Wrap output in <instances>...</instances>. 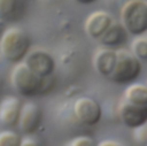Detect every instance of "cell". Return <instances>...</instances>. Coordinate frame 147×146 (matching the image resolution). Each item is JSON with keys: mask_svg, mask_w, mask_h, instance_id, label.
I'll return each instance as SVG.
<instances>
[{"mask_svg": "<svg viewBox=\"0 0 147 146\" xmlns=\"http://www.w3.org/2000/svg\"><path fill=\"white\" fill-rule=\"evenodd\" d=\"M118 114L123 124L131 129L140 128L147 122V107L134 105L125 100L121 102Z\"/></svg>", "mask_w": 147, "mask_h": 146, "instance_id": "ba28073f", "label": "cell"}, {"mask_svg": "<svg viewBox=\"0 0 147 146\" xmlns=\"http://www.w3.org/2000/svg\"><path fill=\"white\" fill-rule=\"evenodd\" d=\"M146 38H147V36H146Z\"/></svg>", "mask_w": 147, "mask_h": 146, "instance_id": "7402d4cb", "label": "cell"}, {"mask_svg": "<svg viewBox=\"0 0 147 146\" xmlns=\"http://www.w3.org/2000/svg\"><path fill=\"white\" fill-rule=\"evenodd\" d=\"M113 22V17L110 14L103 10H95L91 13L84 23V29L87 36H90L93 39H98L106 29Z\"/></svg>", "mask_w": 147, "mask_h": 146, "instance_id": "9c48e42d", "label": "cell"}, {"mask_svg": "<svg viewBox=\"0 0 147 146\" xmlns=\"http://www.w3.org/2000/svg\"><path fill=\"white\" fill-rule=\"evenodd\" d=\"M21 145H22V146H26V145H37V144H36V141L32 140V139L24 138V139L21 140Z\"/></svg>", "mask_w": 147, "mask_h": 146, "instance_id": "ac0fdd59", "label": "cell"}, {"mask_svg": "<svg viewBox=\"0 0 147 146\" xmlns=\"http://www.w3.org/2000/svg\"><path fill=\"white\" fill-rule=\"evenodd\" d=\"M99 145L105 146V145H121V144H118L117 141H113V140H105V141H101Z\"/></svg>", "mask_w": 147, "mask_h": 146, "instance_id": "d6986e66", "label": "cell"}, {"mask_svg": "<svg viewBox=\"0 0 147 146\" xmlns=\"http://www.w3.org/2000/svg\"><path fill=\"white\" fill-rule=\"evenodd\" d=\"M3 25V20L2 18H0V31H1V26Z\"/></svg>", "mask_w": 147, "mask_h": 146, "instance_id": "44dd1931", "label": "cell"}, {"mask_svg": "<svg viewBox=\"0 0 147 146\" xmlns=\"http://www.w3.org/2000/svg\"><path fill=\"white\" fill-rule=\"evenodd\" d=\"M75 1L80 3V5H90V3H92V2H94L96 0H75Z\"/></svg>", "mask_w": 147, "mask_h": 146, "instance_id": "ffe728a7", "label": "cell"}, {"mask_svg": "<svg viewBox=\"0 0 147 146\" xmlns=\"http://www.w3.org/2000/svg\"><path fill=\"white\" fill-rule=\"evenodd\" d=\"M121 23L125 30L140 36L147 31V0H129L121 9Z\"/></svg>", "mask_w": 147, "mask_h": 146, "instance_id": "7a4b0ae2", "label": "cell"}, {"mask_svg": "<svg viewBox=\"0 0 147 146\" xmlns=\"http://www.w3.org/2000/svg\"><path fill=\"white\" fill-rule=\"evenodd\" d=\"M92 62L98 74L105 77H109L116 63V51L111 49V47L106 46L99 48L94 53Z\"/></svg>", "mask_w": 147, "mask_h": 146, "instance_id": "8fae6325", "label": "cell"}, {"mask_svg": "<svg viewBox=\"0 0 147 146\" xmlns=\"http://www.w3.org/2000/svg\"><path fill=\"white\" fill-rule=\"evenodd\" d=\"M76 118L85 125H95L101 120L102 110L99 102L90 97H80L74 103Z\"/></svg>", "mask_w": 147, "mask_h": 146, "instance_id": "5b68a950", "label": "cell"}, {"mask_svg": "<svg viewBox=\"0 0 147 146\" xmlns=\"http://www.w3.org/2000/svg\"><path fill=\"white\" fill-rule=\"evenodd\" d=\"M126 30L123 24L118 21L113 20L110 25L106 29V31L98 38L99 43L106 47H116L125 43L126 40Z\"/></svg>", "mask_w": 147, "mask_h": 146, "instance_id": "7c38bea8", "label": "cell"}, {"mask_svg": "<svg viewBox=\"0 0 147 146\" xmlns=\"http://www.w3.org/2000/svg\"><path fill=\"white\" fill-rule=\"evenodd\" d=\"M31 39L21 28L10 26L2 31L0 37V53L8 62L17 63L23 61L30 51Z\"/></svg>", "mask_w": 147, "mask_h": 146, "instance_id": "6da1fadb", "label": "cell"}, {"mask_svg": "<svg viewBox=\"0 0 147 146\" xmlns=\"http://www.w3.org/2000/svg\"><path fill=\"white\" fill-rule=\"evenodd\" d=\"M23 62L40 77L52 75L55 69V61L53 56L44 49L29 51L23 59Z\"/></svg>", "mask_w": 147, "mask_h": 146, "instance_id": "8992f818", "label": "cell"}, {"mask_svg": "<svg viewBox=\"0 0 147 146\" xmlns=\"http://www.w3.org/2000/svg\"><path fill=\"white\" fill-rule=\"evenodd\" d=\"M41 117H42L41 109L36 102L28 101L22 103L20 117L17 122L20 131L25 135L34 133L40 125Z\"/></svg>", "mask_w": 147, "mask_h": 146, "instance_id": "52a82bcc", "label": "cell"}, {"mask_svg": "<svg viewBox=\"0 0 147 146\" xmlns=\"http://www.w3.org/2000/svg\"><path fill=\"white\" fill-rule=\"evenodd\" d=\"M141 72L140 60L130 51H116V63L109 75V79L117 84H127L134 82Z\"/></svg>", "mask_w": 147, "mask_h": 146, "instance_id": "277c9868", "label": "cell"}, {"mask_svg": "<svg viewBox=\"0 0 147 146\" xmlns=\"http://www.w3.org/2000/svg\"><path fill=\"white\" fill-rule=\"evenodd\" d=\"M132 53L141 61H147V38L145 37H139L133 40L132 45Z\"/></svg>", "mask_w": 147, "mask_h": 146, "instance_id": "9a60e30c", "label": "cell"}, {"mask_svg": "<svg viewBox=\"0 0 147 146\" xmlns=\"http://www.w3.org/2000/svg\"><path fill=\"white\" fill-rule=\"evenodd\" d=\"M22 138L11 130H5L0 132V146H18Z\"/></svg>", "mask_w": 147, "mask_h": 146, "instance_id": "2e32d148", "label": "cell"}, {"mask_svg": "<svg viewBox=\"0 0 147 146\" xmlns=\"http://www.w3.org/2000/svg\"><path fill=\"white\" fill-rule=\"evenodd\" d=\"M21 0H0V18L13 21L21 13Z\"/></svg>", "mask_w": 147, "mask_h": 146, "instance_id": "5bb4252c", "label": "cell"}, {"mask_svg": "<svg viewBox=\"0 0 147 146\" xmlns=\"http://www.w3.org/2000/svg\"><path fill=\"white\" fill-rule=\"evenodd\" d=\"M22 101L14 95L5 97L0 101V122L5 125L14 126L18 122Z\"/></svg>", "mask_w": 147, "mask_h": 146, "instance_id": "30bf717a", "label": "cell"}, {"mask_svg": "<svg viewBox=\"0 0 147 146\" xmlns=\"http://www.w3.org/2000/svg\"><path fill=\"white\" fill-rule=\"evenodd\" d=\"M10 82L15 91L23 97L40 95L42 77L33 72L23 61L17 62L11 69Z\"/></svg>", "mask_w": 147, "mask_h": 146, "instance_id": "3957f363", "label": "cell"}, {"mask_svg": "<svg viewBox=\"0 0 147 146\" xmlns=\"http://www.w3.org/2000/svg\"><path fill=\"white\" fill-rule=\"evenodd\" d=\"M94 144V140L88 136H78L74 138L68 145L70 146H91Z\"/></svg>", "mask_w": 147, "mask_h": 146, "instance_id": "e0dca14e", "label": "cell"}, {"mask_svg": "<svg viewBox=\"0 0 147 146\" xmlns=\"http://www.w3.org/2000/svg\"><path fill=\"white\" fill-rule=\"evenodd\" d=\"M124 100L134 105L147 107V86L142 84H131L125 90Z\"/></svg>", "mask_w": 147, "mask_h": 146, "instance_id": "4fadbf2b", "label": "cell"}]
</instances>
